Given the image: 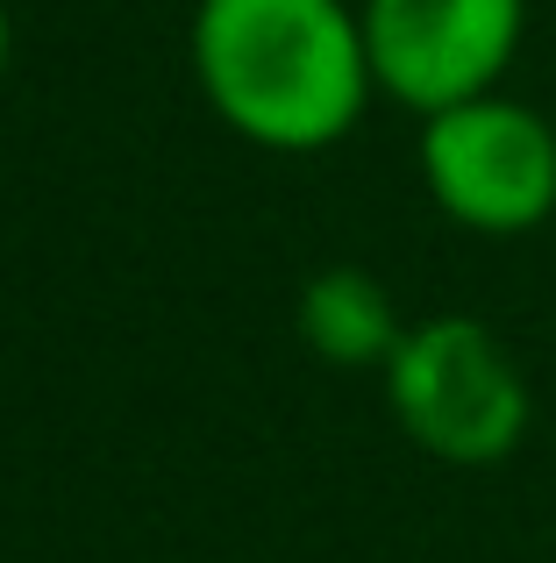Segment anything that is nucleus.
Returning a JSON list of instances; mask_svg holds the SVG:
<instances>
[{
    "label": "nucleus",
    "instance_id": "obj_1",
    "mask_svg": "<svg viewBox=\"0 0 556 563\" xmlns=\"http://www.w3.org/2000/svg\"><path fill=\"white\" fill-rule=\"evenodd\" d=\"M193 79L208 108L265 151H329L364 122L378 79L349 0H200Z\"/></svg>",
    "mask_w": 556,
    "mask_h": 563
},
{
    "label": "nucleus",
    "instance_id": "obj_2",
    "mask_svg": "<svg viewBox=\"0 0 556 563\" xmlns=\"http://www.w3.org/2000/svg\"><path fill=\"white\" fill-rule=\"evenodd\" d=\"M386 407L421 456L457 471L507 464L535 421L529 372L478 314L407 321L400 350L386 357Z\"/></svg>",
    "mask_w": 556,
    "mask_h": 563
},
{
    "label": "nucleus",
    "instance_id": "obj_3",
    "mask_svg": "<svg viewBox=\"0 0 556 563\" xmlns=\"http://www.w3.org/2000/svg\"><path fill=\"white\" fill-rule=\"evenodd\" d=\"M421 186L471 235H529L556 214V122L529 100L478 93L421 114Z\"/></svg>",
    "mask_w": 556,
    "mask_h": 563
},
{
    "label": "nucleus",
    "instance_id": "obj_4",
    "mask_svg": "<svg viewBox=\"0 0 556 563\" xmlns=\"http://www.w3.org/2000/svg\"><path fill=\"white\" fill-rule=\"evenodd\" d=\"M371 79L407 114L500 93L529 36V0H357Z\"/></svg>",
    "mask_w": 556,
    "mask_h": 563
},
{
    "label": "nucleus",
    "instance_id": "obj_5",
    "mask_svg": "<svg viewBox=\"0 0 556 563\" xmlns=\"http://www.w3.org/2000/svg\"><path fill=\"white\" fill-rule=\"evenodd\" d=\"M292 321H300V343L314 350L321 364H335V372H386V357L407 335L392 292L378 286L364 264H329V272H314L300 286Z\"/></svg>",
    "mask_w": 556,
    "mask_h": 563
},
{
    "label": "nucleus",
    "instance_id": "obj_6",
    "mask_svg": "<svg viewBox=\"0 0 556 563\" xmlns=\"http://www.w3.org/2000/svg\"><path fill=\"white\" fill-rule=\"evenodd\" d=\"M8 57H14V22H8V0H0V79H8Z\"/></svg>",
    "mask_w": 556,
    "mask_h": 563
}]
</instances>
